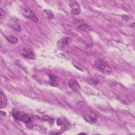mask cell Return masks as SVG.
<instances>
[{
    "mask_svg": "<svg viewBox=\"0 0 135 135\" xmlns=\"http://www.w3.org/2000/svg\"><path fill=\"white\" fill-rule=\"evenodd\" d=\"M95 66L100 71L108 74H110L112 72L111 68L105 62L101 59H97L94 62Z\"/></svg>",
    "mask_w": 135,
    "mask_h": 135,
    "instance_id": "6da1fadb",
    "label": "cell"
},
{
    "mask_svg": "<svg viewBox=\"0 0 135 135\" xmlns=\"http://www.w3.org/2000/svg\"><path fill=\"white\" fill-rule=\"evenodd\" d=\"M56 122H57V124L59 125V126H60V125H61V124H62V120H61L60 118L57 119Z\"/></svg>",
    "mask_w": 135,
    "mask_h": 135,
    "instance_id": "e0dca14e",
    "label": "cell"
},
{
    "mask_svg": "<svg viewBox=\"0 0 135 135\" xmlns=\"http://www.w3.org/2000/svg\"><path fill=\"white\" fill-rule=\"evenodd\" d=\"M50 117L47 115H43L42 117V120L43 121H49V120L50 119Z\"/></svg>",
    "mask_w": 135,
    "mask_h": 135,
    "instance_id": "9a60e30c",
    "label": "cell"
},
{
    "mask_svg": "<svg viewBox=\"0 0 135 135\" xmlns=\"http://www.w3.org/2000/svg\"><path fill=\"white\" fill-rule=\"evenodd\" d=\"M80 134H85V133H80Z\"/></svg>",
    "mask_w": 135,
    "mask_h": 135,
    "instance_id": "ffe728a7",
    "label": "cell"
},
{
    "mask_svg": "<svg viewBox=\"0 0 135 135\" xmlns=\"http://www.w3.org/2000/svg\"><path fill=\"white\" fill-rule=\"evenodd\" d=\"M69 5L71 8L72 13L75 15H79L81 13V8L79 4L75 1H71L69 2Z\"/></svg>",
    "mask_w": 135,
    "mask_h": 135,
    "instance_id": "277c9868",
    "label": "cell"
},
{
    "mask_svg": "<svg viewBox=\"0 0 135 135\" xmlns=\"http://www.w3.org/2000/svg\"><path fill=\"white\" fill-rule=\"evenodd\" d=\"M78 28L80 30H81L84 32H86V33H89V32H91L92 30L91 27L85 23H81L79 25V26H78Z\"/></svg>",
    "mask_w": 135,
    "mask_h": 135,
    "instance_id": "52a82bcc",
    "label": "cell"
},
{
    "mask_svg": "<svg viewBox=\"0 0 135 135\" xmlns=\"http://www.w3.org/2000/svg\"><path fill=\"white\" fill-rule=\"evenodd\" d=\"M48 121H49V124L51 126V125H52V124H53V122H54V119H53V118H50Z\"/></svg>",
    "mask_w": 135,
    "mask_h": 135,
    "instance_id": "2e32d148",
    "label": "cell"
},
{
    "mask_svg": "<svg viewBox=\"0 0 135 135\" xmlns=\"http://www.w3.org/2000/svg\"><path fill=\"white\" fill-rule=\"evenodd\" d=\"M49 77L50 84L53 86H56L59 84L58 78L53 74H48Z\"/></svg>",
    "mask_w": 135,
    "mask_h": 135,
    "instance_id": "30bf717a",
    "label": "cell"
},
{
    "mask_svg": "<svg viewBox=\"0 0 135 135\" xmlns=\"http://www.w3.org/2000/svg\"><path fill=\"white\" fill-rule=\"evenodd\" d=\"M21 13L26 17L30 18L33 21L37 23L39 21L38 18L37 17L36 14L34 13V12L28 6H23L21 7Z\"/></svg>",
    "mask_w": 135,
    "mask_h": 135,
    "instance_id": "3957f363",
    "label": "cell"
},
{
    "mask_svg": "<svg viewBox=\"0 0 135 135\" xmlns=\"http://www.w3.org/2000/svg\"><path fill=\"white\" fill-rule=\"evenodd\" d=\"M84 118L88 122L91 123H95L98 120V118L96 115L92 113L85 114L84 116Z\"/></svg>",
    "mask_w": 135,
    "mask_h": 135,
    "instance_id": "5b68a950",
    "label": "cell"
},
{
    "mask_svg": "<svg viewBox=\"0 0 135 135\" xmlns=\"http://www.w3.org/2000/svg\"><path fill=\"white\" fill-rule=\"evenodd\" d=\"M45 11L46 12V14L47 15V16H48L49 18H53L54 15H53L52 12H51L49 10H45Z\"/></svg>",
    "mask_w": 135,
    "mask_h": 135,
    "instance_id": "4fadbf2b",
    "label": "cell"
},
{
    "mask_svg": "<svg viewBox=\"0 0 135 135\" xmlns=\"http://www.w3.org/2000/svg\"><path fill=\"white\" fill-rule=\"evenodd\" d=\"M7 40L8 41L9 43L12 44H15L17 43L18 40L17 37L14 35H9L7 37H6Z\"/></svg>",
    "mask_w": 135,
    "mask_h": 135,
    "instance_id": "8fae6325",
    "label": "cell"
},
{
    "mask_svg": "<svg viewBox=\"0 0 135 135\" xmlns=\"http://www.w3.org/2000/svg\"><path fill=\"white\" fill-rule=\"evenodd\" d=\"M12 27H13V28L14 30H15V31H16L20 32V31H21V27H20L19 25H16V24L12 26Z\"/></svg>",
    "mask_w": 135,
    "mask_h": 135,
    "instance_id": "5bb4252c",
    "label": "cell"
},
{
    "mask_svg": "<svg viewBox=\"0 0 135 135\" xmlns=\"http://www.w3.org/2000/svg\"><path fill=\"white\" fill-rule=\"evenodd\" d=\"M22 54L24 57L30 59V60H34L35 59L34 53L32 52H31V51L28 50L26 49H24L23 50Z\"/></svg>",
    "mask_w": 135,
    "mask_h": 135,
    "instance_id": "ba28073f",
    "label": "cell"
},
{
    "mask_svg": "<svg viewBox=\"0 0 135 135\" xmlns=\"http://www.w3.org/2000/svg\"><path fill=\"white\" fill-rule=\"evenodd\" d=\"M4 11H3V9L2 8L0 9V15H1V19L3 17V15H4Z\"/></svg>",
    "mask_w": 135,
    "mask_h": 135,
    "instance_id": "ac0fdd59",
    "label": "cell"
},
{
    "mask_svg": "<svg viewBox=\"0 0 135 135\" xmlns=\"http://www.w3.org/2000/svg\"><path fill=\"white\" fill-rule=\"evenodd\" d=\"M7 98L2 92V91H1L0 92V108L3 109L6 107L7 105Z\"/></svg>",
    "mask_w": 135,
    "mask_h": 135,
    "instance_id": "9c48e42d",
    "label": "cell"
},
{
    "mask_svg": "<svg viewBox=\"0 0 135 135\" xmlns=\"http://www.w3.org/2000/svg\"><path fill=\"white\" fill-rule=\"evenodd\" d=\"M71 41V39L69 37H64L61 40V43L62 46H63L64 45H68L70 42Z\"/></svg>",
    "mask_w": 135,
    "mask_h": 135,
    "instance_id": "7c38bea8",
    "label": "cell"
},
{
    "mask_svg": "<svg viewBox=\"0 0 135 135\" xmlns=\"http://www.w3.org/2000/svg\"><path fill=\"white\" fill-rule=\"evenodd\" d=\"M27 128H29V129H31V128H33V126L31 124V123L27 124Z\"/></svg>",
    "mask_w": 135,
    "mask_h": 135,
    "instance_id": "d6986e66",
    "label": "cell"
},
{
    "mask_svg": "<svg viewBox=\"0 0 135 135\" xmlns=\"http://www.w3.org/2000/svg\"><path fill=\"white\" fill-rule=\"evenodd\" d=\"M12 116L14 119L18 121H22L23 122L28 124L31 122V117L25 113L19 111H15L12 113Z\"/></svg>",
    "mask_w": 135,
    "mask_h": 135,
    "instance_id": "7a4b0ae2",
    "label": "cell"
},
{
    "mask_svg": "<svg viewBox=\"0 0 135 135\" xmlns=\"http://www.w3.org/2000/svg\"><path fill=\"white\" fill-rule=\"evenodd\" d=\"M69 87L74 91L77 92L79 91V90L80 89V86L79 85V83L75 81L74 80L71 79L68 82Z\"/></svg>",
    "mask_w": 135,
    "mask_h": 135,
    "instance_id": "8992f818",
    "label": "cell"
}]
</instances>
